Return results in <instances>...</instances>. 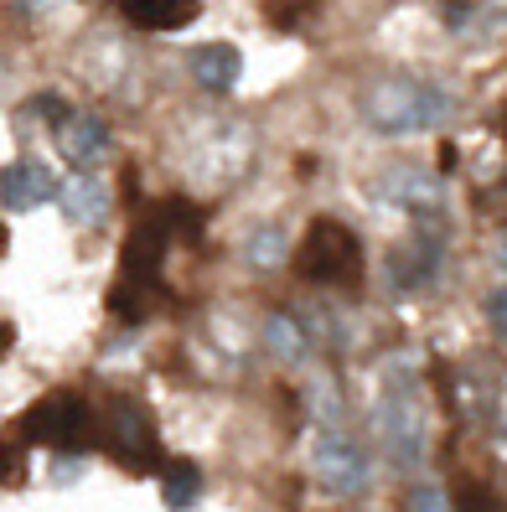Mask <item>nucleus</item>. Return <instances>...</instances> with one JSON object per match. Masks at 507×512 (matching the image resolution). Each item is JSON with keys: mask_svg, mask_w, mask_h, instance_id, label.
I'll list each match as a JSON object with an SVG mask.
<instances>
[{"mask_svg": "<svg viewBox=\"0 0 507 512\" xmlns=\"http://www.w3.org/2000/svg\"><path fill=\"white\" fill-rule=\"evenodd\" d=\"M368 125L383 135H420V130H440L451 119V99L440 94L435 83L420 78H389L378 83L373 94L363 99Z\"/></svg>", "mask_w": 507, "mask_h": 512, "instance_id": "nucleus-1", "label": "nucleus"}, {"mask_svg": "<svg viewBox=\"0 0 507 512\" xmlns=\"http://www.w3.org/2000/svg\"><path fill=\"white\" fill-rule=\"evenodd\" d=\"M16 430H21V445H52V450H73V456H83V450L94 445L99 419H94V409H88L83 394L57 388V394L37 399L32 409L21 414Z\"/></svg>", "mask_w": 507, "mask_h": 512, "instance_id": "nucleus-2", "label": "nucleus"}, {"mask_svg": "<svg viewBox=\"0 0 507 512\" xmlns=\"http://www.w3.org/2000/svg\"><path fill=\"white\" fill-rule=\"evenodd\" d=\"M99 440H104V450L119 461V466H130L135 476H145L156 461H161V430H156V414L145 409L140 399H130V394H114L109 404H104V414H99Z\"/></svg>", "mask_w": 507, "mask_h": 512, "instance_id": "nucleus-3", "label": "nucleus"}, {"mask_svg": "<svg viewBox=\"0 0 507 512\" xmlns=\"http://www.w3.org/2000/svg\"><path fill=\"white\" fill-rule=\"evenodd\" d=\"M301 275L311 285H357L363 280V244H357V233L337 218H316L301 238Z\"/></svg>", "mask_w": 507, "mask_h": 512, "instance_id": "nucleus-4", "label": "nucleus"}, {"mask_svg": "<svg viewBox=\"0 0 507 512\" xmlns=\"http://www.w3.org/2000/svg\"><path fill=\"white\" fill-rule=\"evenodd\" d=\"M373 425L389 445V456L399 466H420L425 450H430V414L420 409V394H414V383H389L383 388V399L373 409Z\"/></svg>", "mask_w": 507, "mask_h": 512, "instance_id": "nucleus-5", "label": "nucleus"}, {"mask_svg": "<svg viewBox=\"0 0 507 512\" xmlns=\"http://www.w3.org/2000/svg\"><path fill=\"white\" fill-rule=\"evenodd\" d=\"M311 466H316V476L326 481V487L342 492V497L368 492V481H373L363 445H357L347 430H321L316 435V450H311Z\"/></svg>", "mask_w": 507, "mask_h": 512, "instance_id": "nucleus-6", "label": "nucleus"}, {"mask_svg": "<svg viewBox=\"0 0 507 512\" xmlns=\"http://www.w3.org/2000/svg\"><path fill=\"white\" fill-rule=\"evenodd\" d=\"M57 150L78 166V171H94L109 156V125L99 114H63L57 119Z\"/></svg>", "mask_w": 507, "mask_h": 512, "instance_id": "nucleus-7", "label": "nucleus"}, {"mask_svg": "<svg viewBox=\"0 0 507 512\" xmlns=\"http://www.w3.org/2000/svg\"><path fill=\"white\" fill-rule=\"evenodd\" d=\"M52 197H57V176L42 161L21 156V161H11L6 171H0V202H6L11 213H32V207H42Z\"/></svg>", "mask_w": 507, "mask_h": 512, "instance_id": "nucleus-8", "label": "nucleus"}, {"mask_svg": "<svg viewBox=\"0 0 507 512\" xmlns=\"http://www.w3.org/2000/svg\"><path fill=\"white\" fill-rule=\"evenodd\" d=\"M440 269H445V249H440V238L435 233H414L404 249H394V285L399 290H425L440 280Z\"/></svg>", "mask_w": 507, "mask_h": 512, "instance_id": "nucleus-9", "label": "nucleus"}, {"mask_svg": "<svg viewBox=\"0 0 507 512\" xmlns=\"http://www.w3.org/2000/svg\"><path fill=\"white\" fill-rule=\"evenodd\" d=\"M57 202H63V213H68V223H78V228H94V223H104L109 218V182H99L94 171H78V176H68V182H57Z\"/></svg>", "mask_w": 507, "mask_h": 512, "instance_id": "nucleus-10", "label": "nucleus"}, {"mask_svg": "<svg viewBox=\"0 0 507 512\" xmlns=\"http://www.w3.org/2000/svg\"><path fill=\"white\" fill-rule=\"evenodd\" d=\"M238 73H244V57H238V47L228 42H207L192 52V78L207 88V94H228V88L238 83Z\"/></svg>", "mask_w": 507, "mask_h": 512, "instance_id": "nucleus-11", "label": "nucleus"}, {"mask_svg": "<svg viewBox=\"0 0 507 512\" xmlns=\"http://www.w3.org/2000/svg\"><path fill=\"white\" fill-rule=\"evenodd\" d=\"M140 32H182V26L197 16V0H119Z\"/></svg>", "mask_w": 507, "mask_h": 512, "instance_id": "nucleus-12", "label": "nucleus"}, {"mask_svg": "<svg viewBox=\"0 0 507 512\" xmlns=\"http://www.w3.org/2000/svg\"><path fill=\"white\" fill-rule=\"evenodd\" d=\"M389 197L399 202V207H409V213H435L440 207V182H430L425 171H414V166H404V171H389Z\"/></svg>", "mask_w": 507, "mask_h": 512, "instance_id": "nucleus-13", "label": "nucleus"}, {"mask_svg": "<svg viewBox=\"0 0 507 512\" xmlns=\"http://www.w3.org/2000/svg\"><path fill=\"white\" fill-rule=\"evenodd\" d=\"M161 497H166L171 512H187V507L202 497V471H197L192 461H171V466L161 471Z\"/></svg>", "mask_w": 507, "mask_h": 512, "instance_id": "nucleus-14", "label": "nucleus"}, {"mask_svg": "<svg viewBox=\"0 0 507 512\" xmlns=\"http://www.w3.org/2000/svg\"><path fill=\"white\" fill-rule=\"evenodd\" d=\"M264 342H270V352L280 357V363H301L306 357V331L295 326V316H285V311L264 321Z\"/></svg>", "mask_w": 507, "mask_h": 512, "instance_id": "nucleus-15", "label": "nucleus"}, {"mask_svg": "<svg viewBox=\"0 0 507 512\" xmlns=\"http://www.w3.org/2000/svg\"><path fill=\"white\" fill-rule=\"evenodd\" d=\"M280 249H285V233H280V223H264V228L249 238V264H254V269H270V264L280 259Z\"/></svg>", "mask_w": 507, "mask_h": 512, "instance_id": "nucleus-16", "label": "nucleus"}, {"mask_svg": "<svg viewBox=\"0 0 507 512\" xmlns=\"http://www.w3.org/2000/svg\"><path fill=\"white\" fill-rule=\"evenodd\" d=\"M409 507H414V512H456V507H451V497H440L435 487H420V492L409 497Z\"/></svg>", "mask_w": 507, "mask_h": 512, "instance_id": "nucleus-17", "label": "nucleus"}, {"mask_svg": "<svg viewBox=\"0 0 507 512\" xmlns=\"http://www.w3.org/2000/svg\"><path fill=\"white\" fill-rule=\"evenodd\" d=\"M487 321L502 331V337H507V290H497L492 300H487Z\"/></svg>", "mask_w": 507, "mask_h": 512, "instance_id": "nucleus-18", "label": "nucleus"}, {"mask_svg": "<svg viewBox=\"0 0 507 512\" xmlns=\"http://www.w3.org/2000/svg\"><path fill=\"white\" fill-rule=\"evenodd\" d=\"M11 337H16V331H11V321H0V352L11 347Z\"/></svg>", "mask_w": 507, "mask_h": 512, "instance_id": "nucleus-19", "label": "nucleus"}, {"mask_svg": "<svg viewBox=\"0 0 507 512\" xmlns=\"http://www.w3.org/2000/svg\"><path fill=\"white\" fill-rule=\"evenodd\" d=\"M497 254H502V269H507V233H502V249Z\"/></svg>", "mask_w": 507, "mask_h": 512, "instance_id": "nucleus-20", "label": "nucleus"}, {"mask_svg": "<svg viewBox=\"0 0 507 512\" xmlns=\"http://www.w3.org/2000/svg\"><path fill=\"white\" fill-rule=\"evenodd\" d=\"M32 6H37V0H32Z\"/></svg>", "mask_w": 507, "mask_h": 512, "instance_id": "nucleus-21", "label": "nucleus"}]
</instances>
